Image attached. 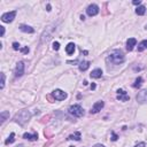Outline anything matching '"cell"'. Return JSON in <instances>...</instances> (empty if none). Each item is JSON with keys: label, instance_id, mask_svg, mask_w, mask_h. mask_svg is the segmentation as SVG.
Segmentation results:
<instances>
[{"label": "cell", "instance_id": "cell-21", "mask_svg": "<svg viewBox=\"0 0 147 147\" xmlns=\"http://www.w3.org/2000/svg\"><path fill=\"white\" fill-rule=\"evenodd\" d=\"M14 137H15V133L14 132H12L10 133V136L9 137H8V139H6V141H5V144L6 145H9V144H13V142H14Z\"/></svg>", "mask_w": 147, "mask_h": 147}, {"label": "cell", "instance_id": "cell-12", "mask_svg": "<svg viewBox=\"0 0 147 147\" xmlns=\"http://www.w3.org/2000/svg\"><path fill=\"white\" fill-rule=\"evenodd\" d=\"M20 30L23 32H27V34H34L35 30L34 28L29 27V25H24V24H22V25H20Z\"/></svg>", "mask_w": 147, "mask_h": 147}, {"label": "cell", "instance_id": "cell-35", "mask_svg": "<svg viewBox=\"0 0 147 147\" xmlns=\"http://www.w3.org/2000/svg\"><path fill=\"white\" fill-rule=\"evenodd\" d=\"M91 90H95V84H94V83L91 85Z\"/></svg>", "mask_w": 147, "mask_h": 147}, {"label": "cell", "instance_id": "cell-36", "mask_svg": "<svg viewBox=\"0 0 147 147\" xmlns=\"http://www.w3.org/2000/svg\"><path fill=\"white\" fill-rule=\"evenodd\" d=\"M47 10H48V12L51 10V5H47Z\"/></svg>", "mask_w": 147, "mask_h": 147}, {"label": "cell", "instance_id": "cell-8", "mask_svg": "<svg viewBox=\"0 0 147 147\" xmlns=\"http://www.w3.org/2000/svg\"><path fill=\"white\" fill-rule=\"evenodd\" d=\"M104 106H105L104 101H96L95 104L93 105V107H92L91 114H95V113H98V111H100L102 108H104Z\"/></svg>", "mask_w": 147, "mask_h": 147}, {"label": "cell", "instance_id": "cell-2", "mask_svg": "<svg viewBox=\"0 0 147 147\" xmlns=\"http://www.w3.org/2000/svg\"><path fill=\"white\" fill-rule=\"evenodd\" d=\"M30 117H31V114H30V111L27 110V109H23V110H21L20 113H17L16 115H15L14 120H15V122H17L19 124L24 125L27 122H29Z\"/></svg>", "mask_w": 147, "mask_h": 147}, {"label": "cell", "instance_id": "cell-26", "mask_svg": "<svg viewBox=\"0 0 147 147\" xmlns=\"http://www.w3.org/2000/svg\"><path fill=\"white\" fill-rule=\"evenodd\" d=\"M48 121H50V116L47 115V116H44V117L41 118V121H40V122H41V123H47Z\"/></svg>", "mask_w": 147, "mask_h": 147}, {"label": "cell", "instance_id": "cell-24", "mask_svg": "<svg viewBox=\"0 0 147 147\" xmlns=\"http://www.w3.org/2000/svg\"><path fill=\"white\" fill-rule=\"evenodd\" d=\"M59 48H60V44L58 41H54L53 43V50L54 51H59Z\"/></svg>", "mask_w": 147, "mask_h": 147}, {"label": "cell", "instance_id": "cell-14", "mask_svg": "<svg viewBox=\"0 0 147 147\" xmlns=\"http://www.w3.org/2000/svg\"><path fill=\"white\" fill-rule=\"evenodd\" d=\"M75 44L74 43H69L67 45V47H66V52H67V54H69V55H71V54H74V52H75Z\"/></svg>", "mask_w": 147, "mask_h": 147}, {"label": "cell", "instance_id": "cell-15", "mask_svg": "<svg viewBox=\"0 0 147 147\" xmlns=\"http://www.w3.org/2000/svg\"><path fill=\"white\" fill-rule=\"evenodd\" d=\"M23 138H24V139H28V140H31V141H34V140L38 139V135H37L36 132H35L34 135H30V133H24Z\"/></svg>", "mask_w": 147, "mask_h": 147}, {"label": "cell", "instance_id": "cell-28", "mask_svg": "<svg viewBox=\"0 0 147 147\" xmlns=\"http://www.w3.org/2000/svg\"><path fill=\"white\" fill-rule=\"evenodd\" d=\"M20 51L22 52V53H24V54H27V53H29V47H23V48H21V50H20Z\"/></svg>", "mask_w": 147, "mask_h": 147}, {"label": "cell", "instance_id": "cell-3", "mask_svg": "<svg viewBox=\"0 0 147 147\" xmlns=\"http://www.w3.org/2000/svg\"><path fill=\"white\" fill-rule=\"evenodd\" d=\"M69 113L71 114V115L76 116V117H82V116L84 115V109H83L82 106H79V105H74V106H71L69 108Z\"/></svg>", "mask_w": 147, "mask_h": 147}, {"label": "cell", "instance_id": "cell-37", "mask_svg": "<svg viewBox=\"0 0 147 147\" xmlns=\"http://www.w3.org/2000/svg\"><path fill=\"white\" fill-rule=\"evenodd\" d=\"M69 147H75V146H69Z\"/></svg>", "mask_w": 147, "mask_h": 147}, {"label": "cell", "instance_id": "cell-29", "mask_svg": "<svg viewBox=\"0 0 147 147\" xmlns=\"http://www.w3.org/2000/svg\"><path fill=\"white\" fill-rule=\"evenodd\" d=\"M46 98L48 99V101H50V102H54V101H55V99H54V96H53V95H51V94H48V95L46 96Z\"/></svg>", "mask_w": 147, "mask_h": 147}, {"label": "cell", "instance_id": "cell-5", "mask_svg": "<svg viewBox=\"0 0 147 147\" xmlns=\"http://www.w3.org/2000/svg\"><path fill=\"white\" fill-rule=\"evenodd\" d=\"M52 95H53L54 99L58 100V101H62V100H64L66 98H67V93H66L64 91H62V90H59V89L54 90Z\"/></svg>", "mask_w": 147, "mask_h": 147}, {"label": "cell", "instance_id": "cell-30", "mask_svg": "<svg viewBox=\"0 0 147 147\" xmlns=\"http://www.w3.org/2000/svg\"><path fill=\"white\" fill-rule=\"evenodd\" d=\"M51 136H52V133L51 132H50V131H48V130H45V137H51Z\"/></svg>", "mask_w": 147, "mask_h": 147}, {"label": "cell", "instance_id": "cell-33", "mask_svg": "<svg viewBox=\"0 0 147 147\" xmlns=\"http://www.w3.org/2000/svg\"><path fill=\"white\" fill-rule=\"evenodd\" d=\"M141 4V0H135L133 1V5H140Z\"/></svg>", "mask_w": 147, "mask_h": 147}, {"label": "cell", "instance_id": "cell-18", "mask_svg": "<svg viewBox=\"0 0 147 147\" xmlns=\"http://www.w3.org/2000/svg\"><path fill=\"white\" fill-rule=\"evenodd\" d=\"M147 48V40H142L141 43L138 45V52H142L144 50Z\"/></svg>", "mask_w": 147, "mask_h": 147}, {"label": "cell", "instance_id": "cell-1", "mask_svg": "<svg viewBox=\"0 0 147 147\" xmlns=\"http://www.w3.org/2000/svg\"><path fill=\"white\" fill-rule=\"evenodd\" d=\"M107 61L113 64H120L124 61V54L121 50H114L113 52H110V54L107 58Z\"/></svg>", "mask_w": 147, "mask_h": 147}, {"label": "cell", "instance_id": "cell-31", "mask_svg": "<svg viewBox=\"0 0 147 147\" xmlns=\"http://www.w3.org/2000/svg\"><path fill=\"white\" fill-rule=\"evenodd\" d=\"M145 146H146V145H145V142H139V144L136 145L135 147H145Z\"/></svg>", "mask_w": 147, "mask_h": 147}, {"label": "cell", "instance_id": "cell-32", "mask_svg": "<svg viewBox=\"0 0 147 147\" xmlns=\"http://www.w3.org/2000/svg\"><path fill=\"white\" fill-rule=\"evenodd\" d=\"M0 30H1V37H4V35H5V27H0Z\"/></svg>", "mask_w": 147, "mask_h": 147}, {"label": "cell", "instance_id": "cell-23", "mask_svg": "<svg viewBox=\"0 0 147 147\" xmlns=\"http://www.w3.org/2000/svg\"><path fill=\"white\" fill-rule=\"evenodd\" d=\"M5 86V74L1 72V84H0V89H4Z\"/></svg>", "mask_w": 147, "mask_h": 147}, {"label": "cell", "instance_id": "cell-13", "mask_svg": "<svg viewBox=\"0 0 147 147\" xmlns=\"http://www.w3.org/2000/svg\"><path fill=\"white\" fill-rule=\"evenodd\" d=\"M92 78H100L102 76V70L101 69H94L92 70V72L90 74Z\"/></svg>", "mask_w": 147, "mask_h": 147}, {"label": "cell", "instance_id": "cell-6", "mask_svg": "<svg viewBox=\"0 0 147 147\" xmlns=\"http://www.w3.org/2000/svg\"><path fill=\"white\" fill-rule=\"evenodd\" d=\"M98 13H99V7H98L95 4L90 5L89 7H87V9H86V14L89 15V16H95Z\"/></svg>", "mask_w": 147, "mask_h": 147}, {"label": "cell", "instance_id": "cell-7", "mask_svg": "<svg viewBox=\"0 0 147 147\" xmlns=\"http://www.w3.org/2000/svg\"><path fill=\"white\" fill-rule=\"evenodd\" d=\"M137 101L139 104H145L147 102V90H142L137 94Z\"/></svg>", "mask_w": 147, "mask_h": 147}, {"label": "cell", "instance_id": "cell-27", "mask_svg": "<svg viewBox=\"0 0 147 147\" xmlns=\"http://www.w3.org/2000/svg\"><path fill=\"white\" fill-rule=\"evenodd\" d=\"M13 48H14L15 51H19V50H21V48H20V44L19 43H13Z\"/></svg>", "mask_w": 147, "mask_h": 147}, {"label": "cell", "instance_id": "cell-20", "mask_svg": "<svg viewBox=\"0 0 147 147\" xmlns=\"http://www.w3.org/2000/svg\"><path fill=\"white\" fill-rule=\"evenodd\" d=\"M68 139L69 140H80V132H76L74 133V135H70L69 137H68Z\"/></svg>", "mask_w": 147, "mask_h": 147}, {"label": "cell", "instance_id": "cell-25", "mask_svg": "<svg viewBox=\"0 0 147 147\" xmlns=\"http://www.w3.org/2000/svg\"><path fill=\"white\" fill-rule=\"evenodd\" d=\"M117 139H118V136L116 135L114 131H111V140H113V141H116Z\"/></svg>", "mask_w": 147, "mask_h": 147}, {"label": "cell", "instance_id": "cell-19", "mask_svg": "<svg viewBox=\"0 0 147 147\" xmlns=\"http://www.w3.org/2000/svg\"><path fill=\"white\" fill-rule=\"evenodd\" d=\"M145 13H146V7H145V6H139V7H137V9H136V14L137 15H144Z\"/></svg>", "mask_w": 147, "mask_h": 147}, {"label": "cell", "instance_id": "cell-11", "mask_svg": "<svg viewBox=\"0 0 147 147\" xmlns=\"http://www.w3.org/2000/svg\"><path fill=\"white\" fill-rule=\"evenodd\" d=\"M136 44H137L136 38H129L128 41H126V50H128L129 52H131L133 50V47L136 46Z\"/></svg>", "mask_w": 147, "mask_h": 147}, {"label": "cell", "instance_id": "cell-16", "mask_svg": "<svg viewBox=\"0 0 147 147\" xmlns=\"http://www.w3.org/2000/svg\"><path fill=\"white\" fill-rule=\"evenodd\" d=\"M8 117H9V113H8V111L4 110V111H1V113H0V122H1V123H4V122H5Z\"/></svg>", "mask_w": 147, "mask_h": 147}, {"label": "cell", "instance_id": "cell-10", "mask_svg": "<svg viewBox=\"0 0 147 147\" xmlns=\"http://www.w3.org/2000/svg\"><path fill=\"white\" fill-rule=\"evenodd\" d=\"M23 74H24V63L19 62L16 64V69H15V76L16 77H21Z\"/></svg>", "mask_w": 147, "mask_h": 147}, {"label": "cell", "instance_id": "cell-22", "mask_svg": "<svg viewBox=\"0 0 147 147\" xmlns=\"http://www.w3.org/2000/svg\"><path fill=\"white\" fill-rule=\"evenodd\" d=\"M141 84H142V78L141 77H138L137 79H136L135 84H133V87H136V89H139V87L141 86Z\"/></svg>", "mask_w": 147, "mask_h": 147}, {"label": "cell", "instance_id": "cell-38", "mask_svg": "<svg viewBox=\"0 0 147 147\" xmlns=\"http://www.w3.org/2000/svg\"><path fill=\"white\" fill-rule=\"evenodd\" d=\"M146 29H147V25H146Z\"/></svg>", "mask_w": 147, "mask_h": 147}, {"label": "cell", "instance_id": "cell-9", "mask_svg": "<svg viewBox=\"0 0 147 147\" xmlns=\"http://www.w3.org/2000/svg\"><path fill=\"white\" fill-rule=\"evenodd\" d=\"M117 93H118V95H117V99L120 100V101H128L129 99H130V96L126 94V92L124 91V90H117Z\"/></svg>", "mask_w": 147, "mask_h": 147}, {"label": "cell", "instance_id": "cell-34", "mask_svg": "<svg viewBox=\"0 0 147 147\" xmlns=\"http://www.w3.org/2000/svg\"><path fill=\"white\" fill-rule=\"evenodd\" d=\"M94 147H106V146H104V145H101V144H96V145H94Z\"/></svg>", "mask_w": 147, "mask_h": 147}, {"label": "cell", "instance_id": "cell-4", "mask_svg": "<svg viewBox=\"0 0 147 147\" xmlns=\"http://www.w3.org/2000/svg\"><path fill=\"white\" fill-rule=\"evenodd\" d=\"M15 15H16V12H15V10L5 13V14L1 15V21L5 22V23H10V22H13V20L15 19Z\"/></svg>", "mask_w": 147, "mask_h": 147}, {"label": "cell", "instance_id": "cell-17", "mask_svg": "<svg viewBox=\"0 0 147 147\" xmlns=\"http://www.w3.org/2000/svg\"><path fill=\"white\" fill-rule=\"evenodd\" d=\"M90 67V62L89 61H84V62H80L79 63V70L80 71H85V70H87Z\"/></svg>", "mask_w": 147, "mask_h": 147}]
</instances>
